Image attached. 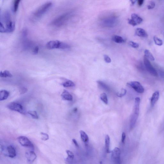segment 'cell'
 <instances>
[{
	"label": "cell",
	"instance_id": "9",
	"mask_svg": "<svg viewBox=\"0 0 164 164\" xmlns=\"http://www.w3.org/2000/svg\"><path fill=\"white\" fill-rule=\"evenodd\" d=\"M127 85L129 87L133 88L136 91L139 93H143L145 90L144 87L139 82H130L127 83Z\"/></svg>",
	"mask_w": 164,
	"mask_h": 164
},
{
	"label": "cell",
	"instance_id": "29",
	"mask_svg": "<svg viewBox=\"0 0 164 164\" xmlns=\"http://www.w3.org/2000/svg\"><path fill=\"white\" fill-rule=\"evenodd\" d=\"M127 91L125 89H122L117 92V95L118 97H122L126 95Z\"/></svg>",
	"mask_w": 164,
	"mask_h": 164
},
{
	"label": "cell",
	"instance_id": "13",
	"mask_svg": "<svg viewBox=\"0 0 164 164\" xmlns=\"http://www.w3.org/2000/svg\"><path fill=\"white\" fill-rule=\"evenodd\" d=\"M116 21L117 20L114 18H109L104 21L103 24L106 27H112L116 24Z\"/></svg>",
	"mask_w": 164,
	"mask_h": 164
},
{
	"label": "cell",
	"instance_id": "39",
	"mask_svg": "<svg viewBox=\"0 0 164 164\" xmlns=\"http://www.w3.org/2000/svg\"><path fill=\"white\" fill-rule=\"evenodd\" d=\"M144 2L143 0H139L138 1V4L139 6H141L143 4Z\"/></svg>",
	"mask_w": 164,
	"mask_h": 164
},
{
	"label": "cell",
	"instance_id": "2",
	"mask_svg": "<svg viewBox=\"0 0 164 164\" xmlns=\"http://www.w3.org/2000/svg\"><path fill=\"white\" fill-rule=\"evenodd\" d=\"M52 5L51 2H48L44 4L38 8L32 15V19L33 20H37L41 18L44 13L47 11Z\"/></svg>",
	"mask_w": 164,
	"mask_h": 164
},
{
	"label": "cell",
	"instance_id": "10",
	"mask_svg": "<svg viewBox=\"0 0 164 164\" xmlns=\"http://www.w3.org/2000/svg\"><path fill=\"white\" fill-rule=\"evenodd\" d=\"M131 18V19L128 20V23L133 26H135L142 22V19L135 13L132 14Z\"/></svg>",
	"mask_w": 164,
	"mask_h": 164
},
{
	"label": "cell",
	"instance_id": "34",
	"mask_svg": "<svg viewBox=\"0 0 164 164\" xmlns=\"http://www.w3.org/2000/svg\"><path fill=\"white\" fill-rule=\"evenodd\" d=\"M104 59L106 63H109L111 62L110 58L107 55H104Z\"/></svg>",
	"mask_w": 164,
	"mask_h": 164
},
{
	"label": "cell",
	"instance_id": "15",
	"mask_svg": "<svg viewBox=\"0 0 164 164\" xmlns=\"http://www.w3.org/2000/svg\"><path fill=\"white\" fill-rule=\"evenodd\" d=\"M159 92L158 91H155L153 94L152 96L150 99L152 107H153L157 101L158 100L159 97Z\"/></svg>",
	"mask_w": 164,
	"mask_h": 164
},
{
	"label": "cell",
	"instance_id": "19",
	"mask_svg": "<svg viewBox=\"0 0 164 164\" xmlns=\"http://www.w3.org/2000/svg\"><path fill=\"white\" fill-rule=\"evenodd\" d=\"M112 40L117 43H122L124 42V39L121 36L114 35L112 37Z\"/></svg>",
	"mask_w": 164,
	"mask_h": 164
},
{
	"label": "cell",
	"instance_id": "32",
	"mask_svg": "<svg viewBox=\"0 0 164 164\" xmlns=\"http://www.w3.org/2000/svg\"><path fill=\"white\" fill-rule=\"evenodd\" d=\"M155 3L153 1H150L148 3L147 5V8L149 9H153L155 6Z\"/></svg>",
	"mask_w": 164,
	"mask_h": 164
},
{
	"label": "cell",
	"instance_id": "4",
	"mask_svg": "<svg viewBox=\"0 0 164 164\" xmlns=\"http://www.w3.org/2000/svg\"><path fill=\"white\" fill-rule=\"evenodd\" d=\"M69 16V14L68 13H64L59 16L53 21L51 25L57 27L62 26L67 22Z\"/></svg>",
	"mask_w": 164,
	"mask_h": 164
},
{
	"label": "cell",
	"instance_id": "17",
	"mask_svg": "<svg viewBox=\"0 0 164 164\" xmlns=\"http://www.w3.org/2000/svg\"><path fill=\"white\" fill-rule=\"evenodd\" d=\"M9 95V92L7 90H2L0 91V101L7 100Z\"/></svg>",
	"mask_w": 164,
	"mask_h": 164
},
{
	"label": "cell",
	"instance_id": "35",
	"mask_svg": "<svg viewBox=\"0 0 164 164\" xmlns=\"http://www.w3.org/2000/svg\"><path fill=\"white\" fill-rule=\"evenodd\" d=\"M27 89L25 87H22L20 89L19 91L20 94H24L27 92Z\"/></svg>",
	"mask_w": 164,
	"mask_h": 164
},
{
	"label": "cell",
	"instance_id": "12",
	"mask_svg": "<svg viewBox=\"0 0 164 164\" xmlns=\"http://www.w3.org/2000/svg\"><path fill=\"white\" fill-rule=\"evenodd\" d=\"M7 155L11 158H13L16 156L17 153L15 148L12 145H9L7 148Z\"/></svg>",
	"mask_w": 164,
	"mask_h": 164
},
{
	"label": "cell",
	"instance_id": "41",
	"mask_svg": "<svg viewBox=\"0 0 164 164\" xmlns=\"http://www.w3.org/2000/svg\"><path fill=\"white\" fill-rule=\"evenodd\" d=\"M77 109L76 108L74 109V110H73V111H74V112H77Z\"/></svg>",
	"mask_w": 164,
	"mask_h": 164
},
{
	"label": "cell",
	"instance_id": "8",
	"mask_svg": "<svg viewBox=\"0 0 164 164\" xmlns=\"http://www.w3.org/2000/svg\"><path fill=\"white\" fill-rule=\"evenodd\" d=\"M144 61L145 68L147 71L153 76H157L158 73L156 70L153 67L149 60L145 56L144 57Z\"/></svg>",
	"mask_w": 164,
	"mask_h": 164
},
{
	"label": "cell",
	"instance_id": "40",
	"mask_svg": "<svg viewBox=\"0 0 164 164\" xmlns=\"http://www.w3.org/2000/svg\"><path fill=\"white\" fill-rule=\"evenodd\" d=\"M132 2V4L133 5H134L135 3V2H136V1H131Z\"/></svg>",
	"mask_w": 164,
	"mask_h": 164
},
{
	"label": "cell",
	"instance_id": "26",
	"mask_svg": "<svg viewBox=\"0 0 164 164\" xmlns=\"http://www.w3.org/2000/svg\"><path fill=\"white\" fill-rule=\"evenodd\" d=\"M97 83L99 86L101 88H102V89H103V90H106V91H109V88L105 84V83H103L102 81H97Z\"/></svg>",
	"mask_w": 164,
	"mask_h": 164
},
{
	"label": "cell",
	"instance_id": "24",
	"mask_svg": "<svg viewBox=\"0 0 164 164\" xmlns=\"http://www.w3.org/2000/svg\"><path fill=\"white\" fill-rule=\"evenodd\" d=\"M62 85L63 87L65 88L70 87H74L75 84L71 80H68L63 83Z\"/></svg>",
	"mask_w": 164,
	"mask_h": 164
},
{
	"label": "cell",
	"instance_id": "31",
	"mask_svg": "<svg viewBox=\"0 0 164 164\" xmlns=\"http://www.w3.org/2000/svg\"><path fill=\"white\" fill-rule=\"evenodd\" d=\"M66 152H67V155H68V159L71 160H73L74 157V155L73 153L69 150H67L66 151Z\"/></svg>",
	"mask_w": 164,
	"mask_h": 164
},
{
	"label": "cell",
	"instance_id": "21",
	"mask_svg": "<svg viewBox=\"0 0 164 164\" xmlns=\"http://www.w3.org/2000/svg\"><path fill=\"white\" fill-rule=\"evenodd\" d=\"M0 76L1 77L3 78L12 77L13 75L8 71L5 70L3 72L2 71L1 72Z\"/></svg>",
	"mask_w": 164,
	"mask_h": 164
},
{
	"label": "cell",
	"instance_id": "33",
	"mask_svg": "<svg viewBox=\"0 0 164 164\" xmlns=\"http://www.w3.org/2000/svg\"><path fill=\"white\" fill-rule=\"evenodd\" d=\"M129 44L130 46L134 48H137L139 47V45L137 43L133 42V41H130L129 42Z\"/></svg>",
	"mask_w": 164,
	"mask_h": 164
},
{
	"label": "cell",
	"instance_id": "3",
	"mask_svg": "<svg viewBox=\"0 0 164 164\" xmlns=\"http://www.w3.org/2000/svg\"><path fill=\"white\" fill-rule=\"evenodd\" d=\"M46 46L49 50L55 49L65 50L70 48V46L68 44L57 40L50 41L46 44Z\"/></svg>",
	"mask_w": 164,
	"mask_h": 164
},
{
	"label": "cell",
	"instance_id": "7",
	"mask_svg": "<svg viewBox=\"0 0 164 164\" xmlns=\"http://www.w3.org/2000/svg\"><path fill=\"white\" fill-rule=\"evenodd\" d=\"M121 154L120 149L117 147H115L112 151L111 159L114 163L121 164Z\"/></svg>",
	"mask_w": 164,
	"mask_h": 164
},
{
	"label": "cell",
	"instance_id": "36",
	"mask_svg": "<svg viewBox=\"0 0 164 164\" xmlns=\"http://www.w3.org/2000/svg\"><path fill=\"white\" fill-rule=\"evenodd\" d=\"M39 51V47L38 46H36L34 48L33 50V53L34 55H36L38 53Z\"/></svg>",
	"mask_w": 164,
	"mask_h": 164
},
{
	"label": "cell",
	"instance_id": "23",
	"mask_svg": "<svg viewBox=\"0 0 164 164\" xmlns=\"http://www.w3.org/2000/svg\"><path fill=\"white\" fill-rule=\"evenodd\" d=\"M145 56L148 59L152 61H154L155 58L149 50H145Z\"/></svg>",
	"mask_w": 164,
	"mask_h": 164
},
{
	"label": "cell",
	"instance_id": "28",
	"mask_svg": "<svg viewBox=\"0 0 164 164\" xmlns=\"http://www.w3.org/2000/svg\"><path fill=\"white\" fill-rule=\"evenodd\" d=\"M28 113L31 116L32 118L36 119H38V116L36 111H29L28 112Z\"/></svg>",
	"mask_w": 164,
	"mask_h": 164
},
{
	"label": "cell",
	"instance_id": "14",
	"mask_svg": "<svg viewBox=\"0 0 164 164\" xmlns=\"http://www.w3.org/2000/svg\"><path fill=\"white\" fill-rule=\"evenodd\" d=\"M62 100L67 101H72L73 96L67 90H64L61 95Z\"/></svg>",
	"mask_w": 164,
	"mask_h": 164
},
{
	"label": "cell",
	"instance_id": "5",
	"mask_svg": "<svg viewBox=\"0 0 164 164\" xmlns=\"http://www.w3.org/2000/svg\"><path fill=\"white\" fill-rule=\"evenodd\" d=\"M18 141L22 146L29 147L32 150L35 149V146L31 141L26 137L20 136L18 138Z\"/></svg>",
	"mask_w": 164,
	"mask_h": 164
},
{
	"label": "cell",
	"instance_id": "27",
	"mask_svg": "<svg viewBox=\"0 0 164 164\" xmlns=\"http://www.w3.org/2000/svg\"><path fill=\"white\" fill-rule=\"evenodd\" d=\"M154 40L155 44L158 46H161L163 44V42L162 40L159 38L157 37L154 36Z\"/></svg>",
	"mask_w": 164,
	"mask_h": 164
},
{
	"label": "cell",
	"instance_id": "38",
	"mask_svg": "<svg viewBox=\"0 0 164 164\" xmlns=\"http://www.w3.org/2000/svg\"><path fill=\"white\" fill-rule=\"evenodd\" d=\"M73 142L74 143L75 145L77 147H79V145H78L77 142L76 141V140H75V139H73Z\"/></svg>",
	"mask_w": 164,
	"mask_h": 164
},
{
	"label": "cell",
	"instance_id": "30",
	"mask_svg": "<svg viewBox=\"0 0 164 164\" xmlns=\"http://www.w3.org/2000/svg\"><path fill=\"white\" fill-rule=\"evenodd\" d=\"M40 134L41 136V139L43 140L46 141L49 139V136L47 133L41 132L40 133Z\"/></svg>",
	"mask_w": 164,
	"mask_h": 164
},
{
	"label": "cell",
	"instance_id": "20",
	"mask_svg": "<svg viewBox=\"0 0 164 164\" xmlns=\"http://www.w3.org/2000/svg\"><path fill=\"white\" fill-rule=\"evenodd\" d=\"M79 133H80L81 138L82 141L84 142H87L89 140V137L87 135L83 130H80Z\"/></svg>",
	"mask_w": 164,
	"mask_h": 164
},
{
	"label": "cell",
	"instance_id": "22",
	"mask_svg": "<svg viewBox=\"0 0 164 164\" xmlns=\"http://www.w3.org/2000/svg\"><path fill=\"white\" fill-rule=\"evenodd\" d=\"M20 1V0H15L13 1L12 5V10L14 13H16L18 11Z\"/></svg>",
	"mask_w": 164,
	"mask_h": 164
},
{
	"label": "cell",
	"instance_id": "18",
	"mask_svg": "<svg viewBox=\"0 0 164 164\" xmlns=\"http://www.w3.org/2000/svg\"><path fill=\"white\" fill-rule=\"evenodd\" d=\"M110 137L108 135H106L105 138V149L106 153H110Z\"/></svg>",
	"mask_w": 164,
	"mask_h": 164
},
{
	"label": "cell",
	"instance_id": "25",
	"mask_svg": "<svg viewBox=\"0 0 164 164\" xmlns=\"http://www.w3.org/2000/svg\"><path fill=\"white\" fill-rule=\"evenodd\" d=\"M100 98L102 101L106 104L107 105L108 104V100L107 95L105 93H103L101 94L100 95Z\"/></svg>",
	"mask_w": 164,
	"mask_h": 164
},
{
	"label": "cell",
	"instance_id": "6",
	"mask_svg": "<svg viewBox=\"0 0 164 164\" xmlns=\"http://www.w3.org/2000/svg\"><path fill=\"white\" fill-rule=\"evenodd\" d=\"M7 107L11 110L16 111L21 113L24 114L25 111L23 106L17 102H12L8 104Z\"/></svg>",
	"mask_w": 164,
	"mask_h": 164
},
{
	"label": "cell",
	"instance_id": "16",
	"mask_svg": "<svg viewBox=\"0 0 164 164\" xmlns=\"http://www.w3.org/2000/svg\"><path fill=\"white\" fill-rule=\"evenodd\" d=\"M136 35L140 37L147 38L148 35L147 33L144 29L141 28H137L136 30Z\"/></svg>",
	"mask_w": 164,
	"mask_h": 164
},
{
	"label": "cell",
	"instance_id": "37",
	"mask_svg": "<svg viewBox=\"0 0 164 164\" xmlns=\"http://www.w3.org/2000/svg\"><path fill=\"white\" fill-rule=\"evenodd\" d=\"M126 139L125 133H122V143L124 144Z\"/></svg>",
	"mask_w": 164,
	"mask_h": 164
},
{
	"label": "cell",
	"instance_id": "11",
	"mask_svg": "<svg viewBox=\"0 0 164 164\" xmlns=\"http://www.w3.org/2000/svg\"><path fill=\"white\" fill-rule=\"evenodd\" d=\"M25 156L28 161L31 163L34 162L37 158L36 154L32 151L26 152L25 153Z\"/></svg>",
	"mask_w": 164,
	"mask_h": 164
},
{
	"label": "cell",
	"instance_id": "1",
	"mask_svg": "<svg viewBox=\"0 0 164 164\" xmlns=\"http://www.w3.org/2000/svg\"><path fill=\"white\" fill-rule=\"evenodd\" d=\"M140 100L139 97H136L135 99L133 112L131 116L130 121V129L134 128L137 120L139 114Z\"/></svg>",
	"mask_w": 164,
	"mask_h": 164
}]
</instances>
